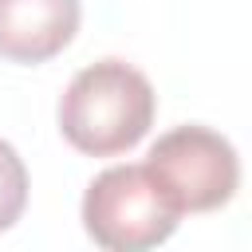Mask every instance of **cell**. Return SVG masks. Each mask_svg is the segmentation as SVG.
<instances>
[{
    "mask_svg": "<svg viewBox=\"0 0 252 252\" xmlns=\"http://www.w3.org/2000/svg\"><path fill=\"white\" fill-rule=\"evenodd\" d=\"M158 94L126 59L83 67L59 98V134L87 158H118L154 126Z\"/></svg>",
    "mask_w": 252,
    "mask_h": 252,
    "instance_id": "cell-1",
    "label": "cell"
},
{
    "mask_svg": "<svg viewBox=\"0 0 252 252\" xmlns=\"http://www.w3.org/2000/svg\"><path fill=\"white\" fill-rule=\"evenodd\" d=\"M181 209L158 185L146 161L102 169L83 193V228L98 248L146 252L173 236Z\"/></svg>",
    "mask_w": 252,
    "mask_h": 252,
    "instance_id": "cell-2",
    "label": "cell"
},
{
    "mask_svg": "<svg viewBox=\"0 0 252 252\" xmlns=\"http://www.w3.org/2000/svg\"><path fill=\"white\" fill-rule=\"evenodd\" d=\"M150 173L181 213H213L232 201L240 185V158L232 142L209 126H173L146 154Z\"/></svg>",
    "mask_w": 252,
    "mask_h": 252,
    "instance_id": "cell-3",
    "label": "cell"
},
{
    "mask_svg": "<svg viewBox=\"0 0 252 252\" xmlns=\"http://www.w3.org/2000/svg\"><path fill=\"white\" fill-rule=\"evenodd\" d=\"M79 0H0V59L8 63H47L79 32Z\"/></svg>",
    "mask_w": 252,
    "mask_h": 252,
    "instance_id": "cell-4",
    "label": "cell"
},
{
    "mask_svg": "<svg viewBox=\"0 0 252 252\" xmlns=\"http://www.w3.org/2000/svg\"><path fill=\"white\" fill-rule=\"evenodd\" d=\"M28 205V169L12 142L0 138V232L24 217Z\"/></svg>",
    "mask_w": 252,
    "mask_h": 252,
    "instance_id": "cell-5",
    "label": "cell"
}]
</instances>
